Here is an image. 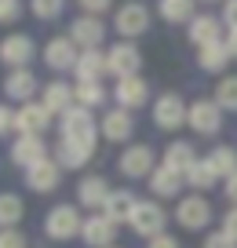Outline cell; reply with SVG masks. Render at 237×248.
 I'll list each match as a JSON object with an SVG mask.
<instances>
[{"instance_id": "b9f144b4", "label": "cell", "mask_w": 237, "mask_h": 248, "mask_svg": "<svg viewBox=\"0 0 237 248\" xmlns=\"http://www.w3.org/2000/svg\"><path fill=\"white\" fill-rule=\"evenodd\" d=\"M222 18H226L230 30H237V0H226V8H222Z\"/></svg>"}, {"instance_id": "7a4b0ae2", "label": "cell", "mask_w": 237, "mask_h": 248, "mask_svg": "<svg viewBox=\"0 0 237 248\" xmlns=\"http://www.w3.org/2000/svg\"><path fill=\"white\" fill-rule=\"evenodd\" d=\"M80 226H84V219H80V212H77L73 204H55V208L47 212V219H44L47 237H55V241L77 237V233H80Z\"/></svg>"}, {"instance_id": "277c9868", "label": "cell", "mask_w": 237, "mask_h": 248, "mask_svg": "<svg viewBox=\"0 0 237 248\" xmlns=\"http://www.w3.org/2000/svg\"><path fill=\"white\" fill-rule=\"evenodd\" d=\"M33 55H37V47H33V40L26 37V33H11V37L0 40V59H4V66H11V70H26L33 62Z\"/></svg>"}, {"instance_id": "f35d334b", "label": "cell", "mask_w": 237, "mask_h": 248, "mask_svg": "<svg viewBox=\"0 0 237 248\" xmlns=\"http://www.w3.org/2000/svg\"><path fill=\"white\" fill-rule=\"evenodd\" d=\"M110 4H113V0H80V8H84V11H88V15H95V18H99V15H102V11H106V8H110Z\"/></svg>"}, {"instance_id": "83f0119b", "label": "cell", "mask_w": 237, "mask_h": 248, "mask_svg": "<svg viewBox=\"0 0 237 248\" xmlns=\"http://www.w3.org/2000/svg\"><path fill=\"white\" fill-rule=\"evenodd\" d=\"M190 40H193L197 47L222 40V37H219V18H212V15H193V22H190Z\"/></svg>"}, {"instance_id": "f1b7e54d", "label": "cell", "mask_w": 237, "mask_h": 248, "mask_svg": "<svg viewBox=\"0 0 237 248\" xmlns=\"http://www.w3.org/2000/svg\"><path fill=\"white\" fill-rule=\"evenodd\" d=\"M208 164H212V171L215 175H234L237 171V150H230V146H219V150H212L208 154Z\"/></svg>"}, {"instance_id": "d6986e66", "label": "cell", "mask_w": 237, "mask_h": 248, "mask_svg": "<svg viewBox=\"0 0 237 248\" xmlns=\"http://www.w3.org/2000/svg\"><path fill=\"white\" fill-rule=\"evenodd\" d=\"M117 102H121V109H135V106H142L146 102V95H150V88H146V80L142 77H124V80H117Z\"/></svg>"}, {"instance_id": "1f68e13d", "label": "cell", "mask_w": 237, "mask_h": 248, "mask_svg": "<svg viewBox=\"0 0 237 248\" xmlns=\"http://www.w3.org/2000/svg\"><path fill=\"white\" fill-rule=\"evenodd\" d=\"M18 219H22V201L15 194H0V230H11Z\"/></svg>"}, {"instance_id": "7402d4cb", "label": "cell", "mask_w": 237, "mask_h": 248, "mask_svg": "<svg viewBox=\"0 0 237 248\" xmlns=\"http://www.w3.org/2000/svg\"><path fill=\"white\" fill-rule=\"evenodd\" d=\"M77 106V99H73V88L69 84H62V80H51V84L44 88V109L47 113H66V109H73Z\"/></svg>"}, {"instance_id": "cb8c5ba5", "label": "cell", "mask_w": 237, "mask_h": 248, "mask_svg": "<svg viewBox=\"0 0 237 248\" xmlns=\"http://www.w3.org/2000/svg\"><path fill=\"white\" fill-rule=\"evenodd\" d=\"M135 204H139V201L128 194V190H113V194L106 197V204H102V216H106L110 223H124V219H131Z\"/></svg>"}, {"instance_id": "9c48e42d", "label": "cell", "mask_w": 237, "mask_h": 248, "mask_svg": "<svg viewBox=\"0 0 237 248\" xmlns=\"http://www.w3.org/2000/svg\"><path fill=\"white\" fill-rule=\"evenodd\" d=\"M11 161L22 164L26 171H30L33 164L47 161V146H44V139H40V135H18L15 146H11Z\"/></svg>"}, {"instance_id": "f546056e", "label": "cell", "mask_w": 237, "mask_h": 248, "mask_svg": "<svg viewBox=\"0 0 237 248\" xmlns=\"http://www.w3.org/2000/svg\"><path fill=\"white\" fill-rule=\"evenodd\" d=\"M73 99H77V106L95 109V106H102L106 92H102V84H99V80H88V84H77V88H73Z\"/></svg>"}, {"instance_id": "60d3db41", "label": "cell", "mask_w": 237, "mask_h": 248, "mask_svg": "<svg viewBox=\"0 0 237 248\" xmlns=\"http://www.w3.org/2000/svg\"><path fill=\"white\" fill-rule=\"evenodd\" d=\"M222 233L237 241V204H234V212H226V223H222Z\"/></svg>"}, {"instance_id": "52a82bcc", "label": "cell", "mask_w": 237, "mask_h": 248, "mask_svg": "<svg viewBox=\"0 0 237 248\" xmlns=\"http://www.w3.org/2000/svg\"><path fill=\"white\" fill-rule=\"evenodd\" d=\"M186 117H190V109H186V102L179 99V95H161L157 106H153V121H157V128H164V132L186 124Z\"/></svg>"}, {"instance_id": "3957f363", "label": "cell", "mask_w": 237, "mask_h": 248, "mask_svg": "<svg viewBox=\"0 0 237 248\" xmlns=\"http://www.w3.org/2000/svg\"><path fill=\"white\" fill-rule=\"evenodd\" d=\"M139 66H142V55H139V47L135 44H113L106 51V73H113L117 80H124V77H139Z\"/></svg>"}, {"instance_id": "836d02e7", "label": "cell", "mask_w": 237, "mask_h": 248, "mask_svg": "<svg viewBox=\"0 0 237 248\" xmlns=\"http://www.w3.org/2000/svg\"><path fill=\"white\" fill-rule=\"evenodd\" d=\"M215 102H219V109H237V77H222L219 80Z\"/></svg>"}, {"instance_id": "7bdbcfd3", "label": "cell", "mask_w": 237, "mask_h": 248, "mask_svg": "<svg viewBox=\"0 0 237 248\" xmlns=\"http://www.w3.org/2000/svg\"><path fill=\"white\" fill-rule=\"evenodd\" d=\"M150 248H179V241L168 237V233H157V237L150 241Z\"/></svg>"}, {"instance_id": "e0dca14e", "label": "cell", "mask_w": 237, "mask_h": 248, "mask_svg": "<svg viewBox=\"0 0 237 248\" xmlns=\"http://www.w3.org/2000/svg\"><path fill=\"white\" fill-rule=\"evenodd\" d=\"M131 128H135V121H131V113L128 109H110L106 117H102V135H106L110 142H124V139H131Z\"/></svg>"}, {"instance_id": "4316f807", "label": "cell", "mask_w": 237, "mask_h": 248, "mask_svg": "<svg viewBox=\"0 0 237 248\" xmlns=\"http://www.w3.org/2000/svg\"><path fill=\"white\" fill-rule=\"evenodd\" d=\"M150 186H153V194H161V197H175L179 186H186V179L164 164V168H153L150 171Z\"/></svg>"}, {"instance_id": "30bf717a", "label": "cell", "mask_w": 237, "mask_h": 248, "mask_svg": "<svg viewBox=\"0 0 237 248\" xmlns=\"http://www.w3.org/2000/svg\"><path fill=\"white\" fill-rule=\"evenodd\" d=\"M51 124V113L44 109V102H26L15 113V132L18 135H40Z\"/></svg>"}, {"instance_id": "ba28073f", "label": "cell", "mask_w": 237, "mask_h": 248, "mask_svg": "<svg viewBox=\"0 0 237 248\" xmlns=\"http://www.w3.org/2000/svg\"><path fill=\"white\" fill-rule=\"evenodd\" d=\"M102 37H106V26H102V18H95V15H84V18H77V22L69 26V40H73L77 47H84V51L99 47Z\"/></svg>"}, {"instance_id": "e575fe53", "label": "cell", "mask_w": 237, "mask_h": 248, "mask_svg": "<svg viewBox=\"0 0 237 248\" xmlns=\"http://www.w3.org/2000/svg\"><path fill=\"white\" fill-rule=\"evenodd\" d=\"M30 8L37 18H59L62 8H66V0H30Z\"/></svg>"}, {"instance_id": "9a60e30c", "label": "cell", "mask_w": 237, "mask_h": 248, "mask_svg": "<svg viewBox=\"0 0 237 248\" xmlns=\"http://www.w3.org/2000/svg\"><path fill=\"white\" fill-rule=\"evenodd\" d=\"M121 171L128 179H142L153 171V150L150 146H131L121 154Z\"/></svg>"}, {"instance_id": "44dd1931", "label": "cell", "mask_w": 237, "mask_h": 248, "mask_svg": "<svg viewBox=\"0 0 237 248\" xmlns=\"http://www.w3.org/2000/svg\"><path fill=\"white\" fill-rule=\"evenodd\" d=\"M110 194H113V190L106 186V179H102V175L80 179V190H77V197H80V204H84V208H102Z\"/></svg>"}, {"instance_id": "74e56055", "label": "cell", "mask_w": 237, "mask_h": 248, "mask_svg": "<svg viewBox=\"0 0 237 248\" xmlns=\"http://www.w3.org/2000/svg\"><path fill=\"white\" fill-rule=\"evenodd\" d=\"M205 248H237V241H234V237H226V233H208Z\"/></svg>"}, {"instance_id": "5bb4252c", "label": "cell", "mask_w": 237, "mask_h": 248, "mask_svg": "<svg viewBox=\"0 0 237 248\" xmlns=\"http://www.w3.org/2000/svg\"><path fill=\"white\" fill-rule=\"evenodd\" d=\"M59 164L47 157V161H40V164H33L30 171H26V186L30 190H37V194H51L55 186H59Z\"/></svg>"}, {"instance_id": "ffe728a7", "label": "cell", "mask_w": 237, "mask_h": 248, "mask_svg": "<svg viewBox=\"0 0 237 248\" xmlns=\"http://www.w3.org/2000/svg\"><path fill=\"white\" fill-rule=\"evenodd\" d=\"M73 73H77V80H80V84H88V80H99L102 73H106V55H102L99 47H92V51H80V59H77Z\"/></svg>"}, {"instance_id": "d590c367", "label": "cell", "mask_w": 237, "mask_h": 248, "mask_svg": "<svg viewBox=\"0 0 237 248\" xmlns=\"http://www.w3.org/2000/svg\"><path fill=\"white\" fill-rule=\"evenodd\" d=\"M22 15V0H0V22H15Z\"/></svg>"}, {"instance_id": "d6a6232c", "label": "cell", "mask_w": 237, "mask_h": 248, "mask_svg": "<svg viewBox=\"0 0 237 248\" xmlns=\"http://www.w3.org/2000/svg\"><path fill=\"white\" fill-rule=\"evenodd\" d=\"M161 15L168 22H193V0H161Z\"/></svg>"}, {"instance_id": "ab89813d", "label": "cell", "mask_w": 237, "mask_h": 248, "mask_svg": "<svg viewBox=\"0 0 237 248\" xmlns=\"http://www.w3.org/2000/svg\"><path fill=\"white\" fill-rule=\"evenodd\" d=\"M11 128H15V113L8 106H0V135H8Z\"/></svg>"}, {"instance_id": "4fadbf2b", "label": "cell", "mask_w": 237, "mask_h": 248, "mask_svg": "<svg viewBox=\"0 0 237 248\" xmlns=\"http://www.w3.org/2000/svg\"><path fill=\"white\" fill-rule=\"evenodd\" d=\"M175 219L186 230H201V226H208V219H212V208H208L205 197H186V201H179Z\"/></svg>"}, {"instance_id": "8d00e7d4", "label": "cell", "mask_w": 237, "mask_h": 248, "mask_svg": "<svg viewBox=\"0 0 237 248\" xmlns=\"http://www.w3.org/2000/svg\"><path fill=\"white\" fill-rule=\"evenodd\" d=\"M0 248H26V237L11 226V230H0Z\"/></svg>"}, {"instance_id": "ee69618b", "label": "cell", "mask_w": 237, "mask_h": 248, "mask_svg": "<svg viewBox=\"0 0 237 248\" xmlns=\"http://www.w3.org/2000/svg\"><path fill=\"white\" fill-rule=\"evenodd\" d=\"M226 197H230V201L237 204V171H234V175L226 179Z\"/></svg>"}, {"instance_id": "ac0fdd59", "label": "cell", "mask_w": 237, "mask_h": 248, "mask_svg": "<svg viewBox=\"0 0 237 248\" xmlns=\"http://www.w3.org/2000/svg\"><path fill=\"white\" fill-rule=\"evenodd\" d=\"M4 95H11V99H18L26 106V102L37 95V77H33L30 70H11L8 80H4Z\"/></svg>"}, {"instance_id": "5b68a950", "label": "cell", "mask_w": 237, "mask_h": 248, "mask_svg": "<svg viewBox=\"0 0 237 248\" xmlns=\"http://www.w3.org/2000/svg\"><path fill=\"white\" fill-rule=\"evenodd\" d=\"M164 219H168V216H164L161 204H153V201H139L128 223H131V230L142 233V237H157V233L164 230Z\"/></svg>"}, {"instance_id": "2e32d148", "label": "cell", "mask_w": 237, "mask_h": 248, "mask_svg": "<svg viewBox=\"0 0 237 248\" xmlns=\"http://www.w3.org/2000/svg\"><path fill=\"white\" fill-rule=\"evenodd\" d=\"M113 230H117V223H110L106 216H92V219H84V226H80V237H84L92 248H110Z\"/></svg>"}, {"instance_id": "8fae6325", "label": "cell", "mask_w": 237, "mask_h": 248, "mask_svg": "<svg viewBox=\"0 0 237 248\" xmlns=\"http://www.w3.org/2000/svg\"><path fill=\"white\" fill-rule=\"evenodd\" d=\"M146 30H150V11L142 4H124L117 11V33L121 37H142Z\"/></svg>"}, {"instance_id": "d4e9b609", "label": "cell", "mask_w": 237, "mask_h": 248, "mask_svg": "<svg viewBox=\"0 0 237 248\" xmlns=\"http://www.w3.org/2000/svg\"><path fill=\"white\" fill-rule=\"evenodd\" d=\"M164 164H168L172 171H179V175L186 179V171L197 164V150H193L190 142H172V146L164 150Z\"/></svg>"}, {"instance_id": "f6af8a7d", "label": "cell", "mask_w": 237, "mask_h": 248, "mask_svg": "<svg viewBox=\"0 0 237 248\" xmlns=\"http://www.w3.org/2000/svg\"><path fill=\"white\" fill-rule=\"evenodd\" d=\"M226 47H230V59L237 55V30H230V37H226Z\"/></svg>"}, {"instance_id": "603a6c76", "label": "cell", "mask_w": 237, "mask_h": 248, "mask_svg": "<svg viewBox=\"0 0 237 248\" xmlns=\"http://www.w3.org/2000/svg\"><path fill=\"white\" fill-rule=\"evenodd\" d=\"M95 146H80V142H59V150H55V164L59 168H84L88 161H92Z\"/></svg>"}, {"instance_id": "8992f818", "label": "cell", "mask_w": 237, "mask_h": 248, "mask_svg": "<svg viewBox=\"0 0 237 248\" xmlns=\"http://www.w3.org/2000/svg\"><path fill=\"white\" fill-rule=\"evenodd\" d=\"M186 124H190L193 132H201V135H215V132L222 128V109H219V102H208V99L193 102Z\"/></svg>"}, {"instance_id": "484cf974", "label": "cell", "mask_w": 237, "mask_h": 248, "mask_svg": "<svg viewBox=\"0 0 237 248\" xmlns=\"http://www.w3.org/2000/svg\"><path fill=\"white\" fill-rule=\"evenodd\" d=\"M226 62H230V47H226V40L205 44V47L197 51V66H201V70H208V73H219V70H226Z\"/></svg>"}, {"instance_id": "6da1fadb", "label": "cell", "mask_w": 237, "mask_h": 248, "mask_svg": "<svg viewBox=\"0 0 237 248\" xmlns=\"http://www.w3.org/2000/svg\"><path fill=\"white\" fill-rule=\"evenodd\" d=\"M62 139L80 142V146H95L99 128H95V121H92V109H84V106L66 109V113H62Z\"/></svg>"}, {"instance_id": "7c38bea8", "label": "cell", "mask_w": 237, "mask_h": 248, "mask_svg": "<svg viewBox=\"0 0 237 248\" xmlns=\"http://www.w3.org/2000/svg\"><path fill=\"white\" fill-rule=\"evenodd\" d=\"M77 59H80V51H77V44L69 37H55L51 44L44 47V62L51 70H73Z\"/></svg>"}, {"instance_id": "4dcf8cb0", "label": "cell", "mask_w": 237, "mask_h": 248, "mask_svg": "<svg viewBox=\"0 0 237 248\" xmlns=\"http://www.w3.org/2000/svg\"><path fill=\"white\" fill-rule=\"evenodd\" d=\"M215 179H219V175L212 171V164H208V161H197L190 171H186V186H193V190H212Z\"/></svg>"}]
</instances>
